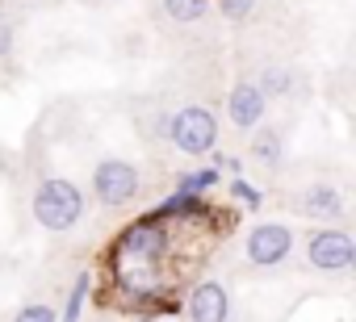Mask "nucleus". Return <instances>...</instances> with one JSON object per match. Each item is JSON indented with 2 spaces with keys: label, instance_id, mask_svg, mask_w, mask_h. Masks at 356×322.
I'll return each instance as SVG.
<instances>
[{
  "label": "nucleus",
  "instance_id": "nucleus-1",
  "mask_svg": "<svg viewBox=\"0 0 356 322\" xmlns=\"http://www.w3.org/2000/svg\"><path fill=\"white\" fill-rule=\"evenodd\" d=\"M84 205H88L84 189L63 180V176H51L34 189V222L51 235H67L72 226H80Z\"/></svg>",
  "mask_w": 356,
  "mask_h": 322
},
{
  "label": "nucleus",
  "instance_id": "nucleus-2",
  "mask_svg": "<svg viewBox=\"0 0 356 322\" xmlns=\"http://www.w3.org/2000/svg\"><path fill=\"white\" fill-rule=\"evenodd\" d=\"M113 251H118V272H155L168 251V230L159 226V218H143L118 235Z\"/></svg>",
  "mask_w": 356,
  "mask_h": 322
},
{
  "label": "nucleus",
  "instance_id": "nucleus-3",
  "mask_svg": "<svg viewBox=\"0 0 356 322\" xmlns=\"http://www.w3.org/2000/svg\"><path fill=\"white\" fill-rule=\"evenodd\" d=\"M168 142L181 155H210L218 142V117L206 105H185L168 117Z\"/></svg>",
  "mask_w": 356,
  "mask_h": 322
},
{
  "label": "nucleus",
  "instance_id": "nucleus-4",
  "mask_svg": "<svg viewBox=\"0 0 356 322\" xmlns=\"http://www.w3.org/2000/svg\"><path fill=\"white\" fill-rule=\"evenodd\" d=\"M92 197L109 210H122L138 197V168L126 159H101L92 172Z\"/></svg>",
  "mask_w": 356,
  "mask_h": 322
},
{
  "label": "nucleus",
  "instance_id": "nucleus-5",
  "mask_svg": "<svg viewBox=\"0 0 356 322\" xmlns=\"http://www.w3.org/2000/svg\"><path fill=\"white\" fill-rule=\"evenodd\" d=\"M306 260L314 272H348L352 260H356V247H352V235L343 226H318L310 230L306 239Z\"/></svg>",
  "mask_w": 356,
  "mask_h": 322
},
{
  "label": "nucleus",
  "instance_id": "nucleus-6",
  "mask_svg": "<svg viewBox=\"0 0 356 322\" xmlns=\"http://www.w3.org/2000/svg\"><path fill=\"white\" fill-rule=\"evenodd\" d=\"M243 251H248V260H252L256 268H277V264H285L289 251H293V230H289L285 222H260V226L248 230Z\"/></svg>",
  "mask_w": 356,
  "mask_h": 322
},
{
  "label": "nucleus",
  "instance_id": "nucleus-7",
  "mask_svg": "<svg viewBox=\"0 0 356 322\" xmlns=\"http://www.w3.org/2000/svg\"><path fill=\"white\" fill-rule=\"evenodd\" d=\"M189 322H231V293L222 280H202L189 289Z\"/></svg>",
  "mask_w": 356,
  "mask_h": 322
},
{
  "label": "nucleus",
  "instance_id": "nucleus-8",
  "mask_svg": "<svg viewBox=\"0 0 356 322\" xmlns=\"http://www.w3.org/2000/svg\"><path fill=\"white\" fill-rule=\"evenodd\" d=\"M264 109H268V101H264V92L256 88V80H239V84L231 88V96H227V113H231V121H235L239 130H256V126L264 121Z\"/></svg>",
  "mask_w": 356,
  "mask_h": 322
},
{
  "label": "nucleus",
  "instance_id": "nucleus-9",
  "mask_svg": "<svg viewBox=\"0 0 356 322\" xmlns=\"http://www.w3.org/2000/svg\"><path fill=\"white\" fill-rule=\"evenodd\" d=\"M298 205H302V214L314 218V222H335V218H343V197H339V189H331V185H310Z\"/></svg>",
  "mask_w": 356,
  "mask_h": 322
},
{
  "label": "nucleus",
  "instance_id": "nucleus-10",
  "mask_svg": "<svg viewBox=\"0 0 356 322\" xmlns=\"http://www.w3.org/2000/svg\"><path fill=\"white\" fill-rule=\"evenodd\" d=\"M252 159L256 164H264V168H281V159H285V138H281V130L277 126H256L252 130Z\"/></svg>",
  "mask_w": 356,
  "mask_h": 322
},
{
  "label": "nucleus",
  "instance_id": "nucleus-11",
  "mask_svg": "<svg viewBox=\"0 0 356 322\" xmlns=\"http://www.w3.org/2000/svg\"><path fill=\"white\" fill-rule=\"evenodd\" d=\"M256 88L264 92V101H273V96H289L293 76H289L285 67H264V71H260V80H256Z\"/></svg>",
  "mask_w": 356,
  "mask_h": 322
},
{
  "label": "nucleus",
  "instance_id": "nucleus-12",
  "mask_svg": "<svg viewBox=\"0 0 356 322\" xmlns=\"http://www.w3.org/2000/svg\"><path fill=\"white\" fill-rule=\"evenodd\" d=\"M202 210V197H193V193H181V189H176L151 218H185V214H197Z\"/></svg>",
  "mask_w": 356,
  "mask_h": 322
},
{
  "label": "nucleus",
  "instance_id": "nucleus-13",
  "mask_svg": "<svg viewBox=\"0 0 356 322\" xmlns=\"http://www.w3.org/2000/svg\"><path fill=\"white\" fill-rule=\"evenodd\" d=\"M88 293H92V272H80V276H76V285H72V293H67V305H63V322H80V310H84Z\"/></svg>",
  "mask_w": 356,
  "mask_h": 322
},
{
  "label": "nucleus",
  "instance_id": "nucleus-14",
  "mask_svg": "<svg viewBox=\"0 0 356 322\" xmlns=\"http://www.w3.org/2000/svg\"><path fill=\"white\" fill-rule=\"evenodd\" d=\"M218 176H222V172H214V168L181 172V180H176V189H181V193H193V197H202L206 189H214V185H218Z\"/></svg>",
  "mask_w": 356,
  "mask_h": 322
},
{
  "label": "nucleus",
  "instance_id": "nucleus-15",
  "mask_svg": "<svg viewBox=\"0 0 356 322\" xmlns=\"http://www.w3.org/2000/svg\"><path fill=\"white\" fill-rule=\"evenodd\" d=\"M206 5H210V0H163V13H168L172 22L189 26V22H197V17L206 13Z\"/></svg>",
  "mask_w": 356,
  "mask_h": 322
},
{
  "label": "nucleus",
  "instance_id": "nucleus-16",
  "mask_svg": "<svg viewBox=\"0 0 356 322\" xmlns=\"http://www.w3.org/2000/svg\"><path fill=\"white\" fill-rule=\"evenodd\" d=\"M231 197L239 201V205H248V210H260V201H264V193L256 189V185H248V180H231Z\"/></svg>",
  "mask_w": 356,
  "mask_h": 322
},
{
  "label": "nucleus",
  "instance_id": "nucleus-17",
  "mask_svg": "<svg viewBox=\"0 0 356 322\" xmlns=\"http://www.w3.org/2000/svg\"><path fill=\"white\" fill-rule=\"evenodd\" d=\"M13 322H59V318H55V310H51V305L30 301V305H22V310L13 314Z\"/></svg>",
  "mask_w": 356,
  "mask_h": 322
},
{
  "label": "nucleus",
  "instance_id": "nucleus-18",
  "mask_svg": "<svg viewBox=\"0 0 356 322\" xmlns=\"http://www.w3.org/2000/svg\"><path fill=\"white\" fill-rule=\"evenodd\" d=\"M252 9H256V0H222V17H231V22L252 17Z\"/></svg>",
  "mask_w": 356,
  "mask_h": 322
},
{
  "label": "nucleus",
  "instance_id": "nucleus-19",
  "mask_svg": "<svg viewBox=\"0 0 356 322\" xmlns=\"http://www.w3.org/2000/svg\"><path fill=\"white\" fill-rule=\"evenodd\" d=\"M9 51H13V26L0 17V59H9Z\"/></svg>",
  "mask_w": 356,
  "mask_h": 322
}]
</instances>
